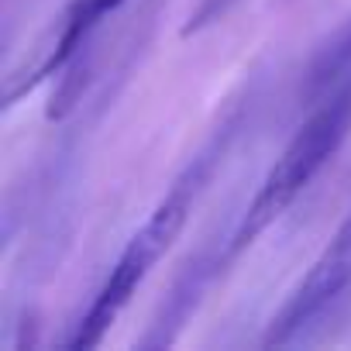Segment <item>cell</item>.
<instances>
[{
  "mask_svg": "<svg viewBox=\"0 0 351 351\" xmlns=\"http://www.w3.org/2000/svg\"><path fill=\"white\" fill-rule=\"evenodd\" d=\"M241 121H245V104L228 110L221 128L197 148V155L180 172H176L169 190L158 197L152 214L134 228V234L128 238V245L114 258L107 279L100 282V289L90 300V306L83 310V317L73 324V334L66 337V348H97L104 341V334L117 324V317L128 310L131 296L138 293V286L152 276V269L165 258V252L176 245V238L183 234L193 207L200 204V197L207 193V186L214 180L217 165L231 152V141L241 131Z\"/></svg>",
  "mask_w": 351,
  "mask_h": 351,
  "instance_id": "cell-1",
  "label": "cell"
},
{
  "mask_svg": "<svg viewBox=\"0 0 351 351\" xmlns=\"http://www.w3.org/2000/svg\"><path fill=\"white\" fill-rule=\"evenodd\" d=\"M348 131H351V83L334 90L320 104H313L306 121L293 131V138L286 141L272 169L265 172V180L258 183L255 197L248 200L245 214L238 217L234 231L221 241L224 265H231L248 245H255V238L272 221H279L296 204V197L341 152V145L348 141Z\"/></svg>",
  "mask_w": 351,
  "mask_h": 351,
  "instance_id": "cell-2",
  "label": "cell"
},
{
  "mask_svg": "<svg viewBox=\"0 0 351 351\" xmlns=\"http://www.w3.org/2000/svg\"><path fill=\"white\" fill-rule=\"evenodd\" d=\"M351 289V210L330 234V241L320 248L313 265L303 272V279L289 289L282 306L272 313L262 344L282 348L306 337L310 327H317Z\"/></svg>",
  "mask_w": 351,
  "mask_h": 351,
  "instance_id": "cell-3",
  "label": "cell"
},
{
  "mask_svg": "<svg viewBox=\"0 0 351 351\" xmlns=\"http://www.w3.org/2000/svg\"><path fill=\"white\" fill-rule=\"evenodd\" d=\"M124 4H128V0H69V4L62 8V14L56 18L52 32L45 35V42L38 45L35 59L25 62V69L8 76L4 107H14L38 83L56 80L86 45H93V35L104 25V18L121 11Z\"/></svg>",
  "mask_w": 351,
  "mask_h": 351,
  "instance_id": "cell-4",
  "label": "cell"
},
{
  "mask_svg": "<svg viewBox=\"0 0 351 351\" xmlns=\"http://www.w3.org/2000/svg\"><path fill=\"white\" fill-rule=\"evenodd\" d=\"M348 83H351V14L306 59V69L300 80V97L306 100V107H313Z\"/></svg>",
  "mask_w": 351,
  "mask_h": 351,
  "instance_id": "cell-5",
  "label": "cell"
},
{
  "mask_svg": "<svg viewBox=\"0 0 351 351\" xmlns=\"http://www.w3.org/2000/svg\"><path fill=\"white\" fill-rule=\"evenodd\" d=\"M234 4H238V0H197V8L190 11V18H186L183 32H186V35H200L204 28L217 25V21L234 8Z\"/></svg>",
  "mask_w": 351,
  "mask_h": 351,
  "instance_id": "cell-6",
  "label": "cell"
}]
</instances>
